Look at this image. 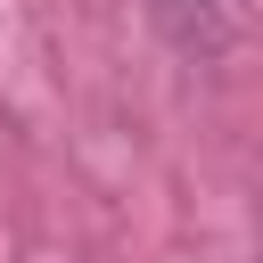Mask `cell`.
<instances>
[{
    "label": "cell",
    "mask_w": 263,
    "mask_h": 263,
    "mask_svg": "<svg viewBox=\"0 0 263 263\" xmlns=\"http://www.w3.org/2000/svg\"><path fill=\"white\" fill-rule=\"evenodd\" d=\"M164 8V25L189 41V49H222V41H238V25H247V0H156Z\"/></svg>",
    "instance_id": "6da1fadb"
}]
</instances>
